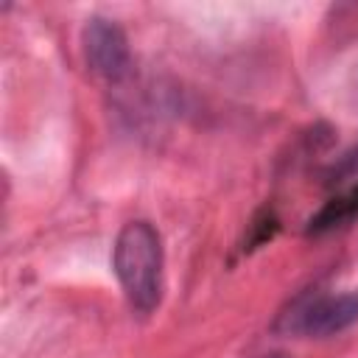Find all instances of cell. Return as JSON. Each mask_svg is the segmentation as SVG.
Returning a JSON list of instances; mask_svg holds the SVG:
<instances>
[{"instance_id":"obj_1","label":"cell","mask_w":358,"mask_h":358,"mask_svg":"<svg viewBox=\"0 0 358 358\" xmlns=\"http://www.w3.org/2000/svg\"><path fill=\"white\" fill-rule=\"evenodd\" d=\"M115 277L137 313H151L162 296V238L148 221H129L112 249Z\"/></svg>"},{"instance_id":"obj_2","label":"cell","mask_w":358,"mask_h":358,"mask_svg":"<svg viewBox=\"0 0 358 358\" xmlns=\"http://www.w3.org/2000/svg\"><path fill=\"white\" fill-rule=\"evenodd\" d=\"M358 322V291L344 294H305L280 313L274 330L285 336L324 338L336 336Z\"/></svg>"},{"instance_id":"obj_3","label":"cell","mask_w":358,"mask_h":358,"mask_svg":"<svg viewBox=\"0 0 358 358\" xmlns=\"http://www.w3.org/2000/svg\"><path fill=\"white\" fill-rule=\"evenodd\" d=\"M84 59L90 70L106 81H123L131 73V50L126 31L109 17H90L84 31Z\"/></svg>"},{"instance_id":"obj_4","label":"cell","mask_w":358,"mask_h":358,"mask_svg":"<svg viewBox=\"0 0 358 358\" xmlns=\"http://www.w3.org/2000/svg\"><path fill=\"white\" fill-rule=\"evenodd\" d=\"M358 218V182L350 185L344 193L333 196L316 215H310L308 221V235H324L333 229H341L347 224H352Z\"/></svg>"},{"instance_id":"obj_5","label":"cell","mask_w":358,"mask_h":358,"mask_svg":"<svg viewBox=\"0 0 358 358\" xmlns=\"http://www.w3.org/2000/svg\"><path fill=\"white\" fill-rule=\"evenodd\" d=\"M352 173H358V143L333 162V168L327 171V182H344Z\"/></svg>"}]
</instances>
